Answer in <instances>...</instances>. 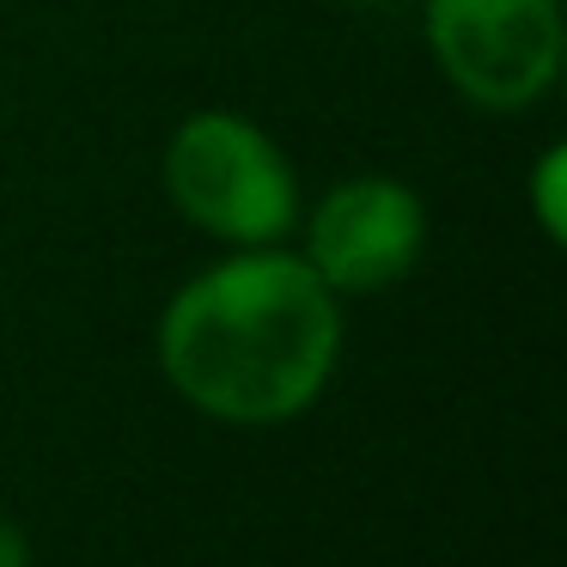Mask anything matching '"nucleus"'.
Masks as SVG:
<instances>
[{
  "mask_svg": "<svg viewBox=\"0 0 567 567\" xmlns=\"http://www.w3.org/2000/svg\"><path fill=\"white\" fill-rule=\"evenodd\" d=\"M342 299L293 245L220 250L159 306L153 360L196 415L220 427L299 421L342 367Z\"/></svg>",
  "mask_w": 567,
  "mask_h": 567,
  "instance_id": "f257e3e1",
  "label": "nucleus"
},
{
  "mask_svg": "<svg viewBox=\"0 0 567 567\" xmlns=\"http://www.w3.org/2000/svg\"><path fill=\"white\" fill-rule=\"evenodd\" d=\"M159 189L172 214L220 250L287 245L306 208L293 153L269 123L233 104H202L177 116L159 147Z\"/></svg>",
  "mask_w": 567,
  "mask_h": 567,
  "instance_id": "f03ea898",
  "label": "nucleus"
},
{
  "mask_svg": "<svg viewBox=\"0 0 567 567\" xmlns=\"http://www.w3.org/2000/svg\"><path fill=\"white\" fill-rule=\"evenodd\" d=\"M433 74L476 116H530L567 68L561 0H421Z\"/></svg>",
  "mask_w": 567,
  "mask_h": 567,
  "instance_id": "7ed1b4c3",
  "label": "nucleus"
},
{
  "mask_svg": "<svg viewBox=\"0 0 567 567\" xmlns=\"http://www.w3.org/2000/svg\"><path fill=\"white\" fill-rule=\"evenodd\" d=\"M287 245L342 306L391 293L427 257V196L396 172H348L299 208Z\"/></svg>",
  "mask_w": 567,
  "mask_h": 567,
  "instance_id": "20e7f679",
  "label": "nucleus"
},
{
  "mask_svg": "<svg viewBox=\"0 0 567 567\" xmlns=\"http://www.w3.org/2000/svg\"><path fill=\"white\" fill-rule=\"evenodd\" d=\"M525 208L549 245H567V141H543L525 165Z\"/></svg>",
  "mask_w": 567,
  "mask_h": 567,
  "instance_id": "39448f33",
  "label": "nucleus"
},
{
  "mask_svg": "<svg viewBox=\"0 0 567 567\" xmlns=\"http://www.w3.org/2000/svg\"><path fill=\"white\" fill-rule=\"evenodd\" d=\"M0 567H31V543L7 513H0Z\"/></svg>",
  "mask_w": 567,
  "mask_h": 567,
  "instance_id": "423d86ee",
  "label": "nucleus"
},
{
  "mask_svg": "<svg viewBox=\"0 0 567 567\" xmlns=\"http://www.w3.org/2000/svg\"><path fill=\"white\" fill-rule=\"evenodd\" d=\"M336 7H360V13H372V7H403V0H336Z\"/></svg>",
  "mask_w": 567,
  "mask_h": 567,
  "instance_id": "0eeeda50",
  "label": "nucleus"
}]
</instances>
